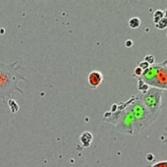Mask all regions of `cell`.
Returning <instances> with one entry per match:
<instances>
[{
  "label": "cell",
  "instance_id": "obj_1",
  "mask_svg": "<svg viewBox=\"0 0 167 167\" xmlns=\"http://www.w3.org/2000/svg\"><path fill=\"white\" fill-rule=\"evenodd\" d=\"M17 64L18 61H14L10 64L0 63V99L4 103H6L10 99L11 95L16 91L24 94V91L18 86L19 81L29 83L27 78L18 73L19 70L23 67L22 66L17 67Z\"/></svg>",
  "mask_w": 167,
  "mask_h": 167
},
{
  "label": "cell",
  "instance_id": "obj_2",
  "mask_svg": "<svg viewBox=\"0 0 167 167\" xmlns=\"http://www.w3.org/2000/svg\"><path fill=\"white\" fill-rule=\"evenodd\" d=\"M135 98H131L126 102V107L134 118V134H138L152 124L158 116L149 111L138 96H135Z\"/></svg>",
  "mask_w": 167,
  "mask_h": 167
},
{
  "label": "cell",
  "instance_id": "obj_3",
  "mask_svg": "<svg viewBox=\"0 0 167 167\" xmlns=\"http://www.w3.org/2000/svg\"><path fill=\"white\" fill-rule=\"evenodd\" d=\"M139 78L147 86L162 91L167 90V60L149 66Z\"/></svg>",
  "mask_w": 167,
  "mask_h": 167
},
{
  "label": "cell",
  "instance_id": "obj_4",
  "mask_svg": "<svg viewBox=\"0 0 167 167\" xmlns=\"http://www.w3.org/2000/svg\"><path fill=\"white\" fill-rule=\"evenodd\" d=\"M163 96V91L155 87H151L146 93L140 94L139 99L142 101L146 107L155 115H159L161 108V99Z\"/></svg>",
  "mask_w": 167,
  "mask_h": 167
},
{
  "label": "cell",
  "instance_id": "obj_5",
  "mask_svg": "<svg viewBox=\"0 0 167 167\" xmlns=\"http://www.w3.org/2000/svg\"><path fill=\"white\" fill-rule=\"evenodd\" d=\"M103 81V75L100 73L99 71H93L89 74L87 76V82H89V85L91 87L95 89L98 87L100 84Z\"/></svg>",
  "mask_w": 167,
  "mask_h": 167
},
{
  "label": "cell",
  "instance_id": "obj_6",
  "mask_svg": "<svg viewBox=\"0 0 167 167\" xmlns=\"http://www.w3.org/2000/svg\"><path fill=\"white\" fill-rule=\"evenodd\" d=\"M80 140H81V144H83V147H89L91 146V143L93 142V134L87 131L84 132L80 137Z\"/></svg>",
  "mask_w": 167,
  "mask_h": 167
},
{
  "label": "cell",
  "instance_id": "obj_7",
  "mask_svg": "<svg viewBox=\"0 0 167 167\" xmlns=\"http://www.w3.org/2000/svg\"><path fill=\"white\" fill-rule=\"evenodd\" d=\"M140 20L139 18H137V17H134V18H131L129 20V27L131 29H137L140 27Z\"/></svg>",
  "mask_w": 167,
  "mask_h": 167
},
{
  "label": "cell",
  "instance_id": "obj_8",
  "mask_svg": "<svg viewBox=\"0 0 167 167\" xmlns=\"http://www.w3.org/2000/svg\"><path fill=\"white\" fill-rule=\"evenodd\" d=\"M164 17V13L163 11L161 10H156L155 12V14H153V22H155V24H157L158 22H159L162 18Z\"/></svg>",
  "mask_w": 167,
  "mask_h": 167
},
{
  "label": "cell",
  "instance_id": "obj_9",
  "mask_svg": "<svg viewBox=\"0 0 167 167\" xmlns=\"http://www.w3.org/2000/svg\"><path fill=\"white\" fill-rule=\"evenodd\" d=\"M137 79H138V81H139L138 89L140 91V94H144V93H146L147 91H148V86L147 85V84H144L142 80H140V78H137Z\"/></svg>",
  "mask_w": 167,
  "mask_h": 167
},
{
  "label": "cell",
  "instance_id": "obj_10",
  "mask_svg": "<svg viewBox=\"0 0 167 167\" xmlns=\"http://www.w3.org/2000/svg\"><path fill=\"white\" fill-rule=\"evenodd\" d=\"M8 105H9L12 113H15V112H17L19 110V105L17 104V102L15 101V100H13V99L10 98L9 100H8Z\"/></svg>",
  "mask_w": 167,
  "mask_h": 167
},
{
  "label": "cell",
  "instance_id": "obj_11",
  "mask_svg": "<svg viewBox=\"0 0 167 167\" xmlns=\"http://www.w3.org/2000/svg\"><path fill=\"white\" fill-rule=\"evenodd\" d=\"M155 27L158 30H164L165 28H167V18L163 17L157 24H155Z\"/></svg>",
  "mask_w": 167,
  "mask_h": 167
},
{
  "label": "cell",
  "instance_id": "obj_12",
  "mask_svg": "<svg viewBox=\"0 0 167 167\" xmlns=\"http://www.w3.org/2000/svg\"><path fill=\"white\" fill-rule=\"evenodd\" d=\"M144 61L146 62H147L149 65H153V63H155V56L153 55H147L146 57H144Z\"/></svg>",
  "mask_w": 167,
  "mask_h": 167
},
{
  "label": "cell",
  "instance_id": "obj_13",
  "mask_svg": "<svg viewBox=\"0 0 167 167\" xmlns=\"http://www.w3.org/2000/svg\"><path fill=\"white\" fill-rule=\"evenodd\" d=\"M149 66H151V65H149L147 62H146V61H142V62H140V63H139V66H138V67L142 69L143 71H144V70H147V69L149 67Z\"/></svg>",
  "mask_w": 167,
  "mask_h": 167
},
{
  "label": "cell",
  "instance_id": "obj_14",
  "mask_svg": "<svg viewBox=\"0 0 167 167\" xmlns=\"http://www.w3.org/2000/svg\"><path fill=\"white\" fill-rule=\"evenodd\" d=\"M142 74H143V70L140 69V68H139V67H137V68L135 69V72H134L133 77H135V78H139V77L142 76Z\"/></svg>",
  "mask_w": 167,
  "mask_h": 167
},
{
  "label": "cell",
  "instance_id": "obj_15",
  "mask_svg": "<svg viewBox=\"0 0 167 167\" xmlns=\"http://www.w3.org/2000/svg\"><path fill=\"white\" fill-rule=\"evenodd\" d=\"M151 167H167V161H161V162H157V163L153 164Z\"/></svg>",
  "mask_w": 167,
  "mask_h": 167
},
{
  "label": "cell",
  "instance_id": "obj_16",
  "mask_svg": "<svg viewBox=\"0 0 167 167\" xmlns=\"http://www.w3.org/2000/svg\"><path fill=\"white\" fill-rule=\"evenodd\" d=\"M147 161H153L155 160V156H153L151 153H148V155H147Z\"/></svg>",
  "mask_w": 167,
  "mask_h": 167
},
{
  "label": "cell",
  "instance_id": "obj_17",
  "mask_svg": "<svg viewBox=\"0 0 167 167\" xmlns=\"http://www.w3.org/2000/svg\"><path fill=\"white\" fill-rule=\"evenodd\" d=\"M125 45H126V47H131L132 45H133V41H132L131 39H128V41H126Z\"/></svg>",
  "mask_w": 167,
  "mask_h": 167
},
{
  "label": "cell",
  "instance_id": "obj_18",
  "mask_svg": "<svg viewBox=\"0 0 167 167\" xmlns=\"http://www.w3.org/2000/svg\"><path fill=\"white\" fill-rule=\"evenodd\" d=\"M163 13H164V17H165V18H167V9H166Z\"/></svg>",
  "mask_w": 167,
  "mask_h": 167
},
{
  "label": "cell",
  "instance_id": "obj_19",
  "mask_svg": "<svg viewBox=\"0 0 167 167\" xmlns=\"http://www.w3.org/2000/svg\"><path fill=\"white\" fill-rule=\"evenodd\" d=\"M166 37H167V34H166Z\"/></svg>",
  "mask_w": 167,
  "mask_h": 167
}]
</instances>
